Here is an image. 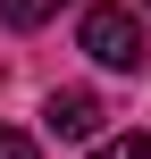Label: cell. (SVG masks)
<instances>
[{
  "instance_id": "1",
  "label": "cell",
  "mask_w": 151,
  "mask_h": 159,
  "mask_svg": "<svg viewBox=\"0 0 151 159\" xmlns=\"http://www.w3.org/2000/svg\"><path fill=\"white\" fill-rule=\"evenodd\" d=\"M76 42H84L92 67H118V75H134V67L151 59V34H143V17H134L126 0H92L84 25H76Z\"/></svg>"
},
{
  "instance_id": "2",
  "label": "cell",
  "mask_w": 151,
  "mask_h": 159,
  "mask_svg": "<svg viewBox=\"0 0 151 159\" xmlns=\"http://www.w3.org/2000/svg\"><path fill=\"white\" fill-rule=\"evenodd\" d=\"M101 117H109V109H101V101H92V92H76V84H67V92H50V101H42V126H50V134H59V143H92V134H101Z\"/></svg>"
},
{
  "instance_id": "3",
  "label": "cell",
  "mask_w": 151,
  "mask_h": 159,
  "mask_svg": "<svg viewBox=\"0 0 151 159\" xmlns=\"http://www.w3.org/2000/svg\"><path fill=\"white\" fill-rule=\"evenodd\" d=\"M59 8H67V0H0V17H8L17 34H25V25H50Z\"/></svg>"
},
{
  "instance_id": "4",
  "label": "cell",
  "mask_w": 151,
  "mask_h": 159,
  "mask_svg": "<svg viewBox=\"0 0 151 159\" xmlns=\"http://www.w3.org/2000/svg\"><path fill=\"white\" fill-rule=\"evenodd\" d=\"M92 159H151V134H118V143H101Z\"/></svg>"
},
{
  "instance_id": "5",
  "label": "cell",
  "mask_w": 151,
  "mask_h": 159,
  "mask_svg": "<svg viewBox=\"0 0 151 159\" xmlns=\"http://www.w3.org/2000/svg\"><path fill=\"white\" fill-rule=\"evenodd\" d=\"M0 159H42V151H34V134H0Z\"/></svg>"
}]
</instances>
